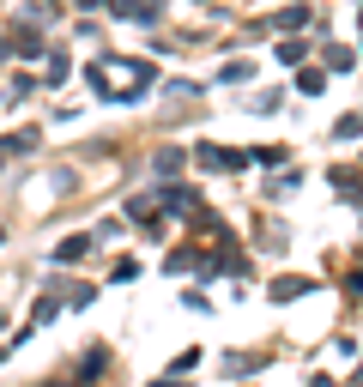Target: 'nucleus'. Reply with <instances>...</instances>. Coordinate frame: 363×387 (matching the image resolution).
I'll list each match as a JSON object with an SVG mask.
<instances>
[{
    "instance_id": "obj_2",
    "label": "nucleus",
    "mask_w": 363,
    "mask_h": 387,
    "mask_svg": "<svg viewBox=\"0 0 363 387\" xmlns=\"http://www.w3.org/2000/svg\"><path fill=\"white\" fill-rule=\"evenodd\" d=\"M302 291H309V279H279V291H272V297L291 303V297H302Z\"/></svg>"
},
{
    "instance_id": "obj_1",
    "label": "nucleus",
    "mask_w": 363,
    "mask_h": 387,
    "mask_svg": "<svg viewBox=\"0 0 363 387\" xmlns=\"http://www.w3.org/2000/svg\"><path fill=\"white\" fill-rule=\"evenodd\" d=\"M91 85L103 91V97H139V91L151 85V67H139V61H97L91 67Z\"/></svg>"
},
{
    "instance_id": "obj_3",
    "label": "nucleus",
    "mask_w": 363,
    "mask_h": 387,
    "mask_svg": "<svg viewBox=\"0 0 363 387\" xmlns=\"http://www.w3.org/2000/svg\"><path fill=\"white\" fill-rule=\"evenodd\" d=\"M85 242H91V236H67V242L55 248V260H79V254H85Z\"/></svg>"
}]
</instances>
